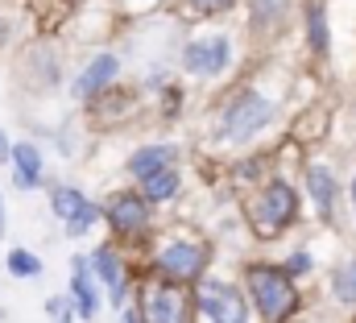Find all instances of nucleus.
I'll list each match as a JSON object with an SVG mask.
<instances>
[{
  "mask_svg": "<svg viewBox=\"0 0 356 323\" xmlns=\"http://www.w3.org/2000/svg\"><path fill=\"white\" fill-rule=\"evenodd\" d=\"M249 290H253V303L261 307V320L266 323H282L298 307L294 282L282 269H273V265H253L249 269Z\"/></svg>",
  "mask_w": 356,
  "mask_h": 323,
  "instance_id": "f257e3e1",
  "label": "nucleus"
},
{
  "mask_svg": "<svg viewBox=\"0 0 356 323\" xmlns=\"http://www.w3.org/2000/svg\"><path fill=\"white\" fill-rule=\"evenodd\" d=\"M269 116H273L269 100H261L257 91H245V95H236V100L224 108L220 129H224L228 141H245V137H253L261 125H269Z\"/></svg>",
  "mask_w": 356,
  "mask_h": 323,
  "instance_id": "f03ea898",
  "label": "nucleus"
},
{
  "mask_svg": "<svg viewBox=\"0 0 356 323\" xmlns=\"http://www.w3.org/2000/svg\"><path fill=\"white\" fill-rule=\"evenodd\" d=\"M294 191L286 187V182H273L266 187L261 195H257V203H253V228L261 233V237H277L290 220H294Z\"/></svg>",
  "mask_w": 356,
  "mask_h": 323,
  "instance_id": "7ed1b4c3",
  "label": "nucleus"
},
{
  "mask_svg": "<svg viewBox=\"0 0 356 323\" xmlns=\"http://www.w3.org/2000/svg\"><path fill=\"white\" fill-rule=\"evenodd\" d=\"M199 307L211 323H249L241 290H232L224 282H199Z\"/></svg>",
  "mask_w": 356,
  "mask_h": 323,
  "instance_id": "20e7f679",
  "label": "nucleus"
},
{
  "mask_svg": "<svg viewBox=\"0 0 356 323\" xmlns=\"http://www.w3.org/2000/svg\"><path fill=\"white\" fill-rule=\"evenodd\" d=\"M186 311L191 307L178 286H162V282L145 286V307H141L145 323H186Z\"/></svg>",
  "mask_w": 356,
  "mask_h": 323,
  "instance_id": "39448f33",
  "label": "nucleus"
},
{
  "mask_svg": "<svg viewBox=\"0 0 356 323\" xmlns=\"http://www.w3.org/2000/svg\"><path fill=\"white\" fill-rule=\"evenodd\" d=\"M50 203H54V216H58V220H67V233H71V237L88 233L91 224H95V216H99V207L88 203L75 187H58Z\"/></svg>",
  "mask_w": 356,
  "mask_h": 323,
  "instance_id": "423d86ee",
  "label": "nucleus"
},
{
  "mask_svg": "<svg viewBox=\"0 0 356 323\" xmlns=\"http://www.w3.org/2000/svg\"><path fill=\"white\" fill-rule=\"evenodd\" d=\"M203 244L195 241H175L162 249V257H158V269L166 274V278H175V282H186V278H195L199 269H203Z\"/></svg>",
  "mask_w": 356,
  "mask_h": 323,
  "instance_id": "0eeeda50",
  "label": "nucleus"
},
{
  "mask_svg": "<svg viewBox=\"0 0 356 323\" xmlns=\"http://www.w3.org/2000/svg\"><path fill=\"white\" fill-rule=\"evenodd\" d=\"M104 212H108V220L120 237H141L149 228V207H145L141 195H116Z\"/></svg>",
  "mask_w": 356,
  "mask_h": 323,
  "instance_id": "6e6552de",
  "label": "nucleus"
},
{
  "mask_svg": "<svg viewBox=\"0 0 356 323\" xmlns=\"http://www.w3.org/2000/svg\"><path fill=\"white\" fill-rule=\"evenodd\" d=\"M228 38H199V42H191L186 46V67L195 71V75H220L224 67H228Z\"/></svg>",
  "mask_w": 356,
  "mask_h": 323,
  "instance_id": "1a4fd4ad",
  "label": "nucleus"
},
{
  "mask_svg": "<svg viewBox=\"0 0 356 323\" xmlns=\"http://www.w3.org/2000/svg\"><path fill=\"white\" fill-rule=\"evenodd\" d=\"M71 299H75V311L83 315V320H91L95 315V307H99V299H95V286H91V261L88 257H75L71 261Z\"/></svg>",
  "mask_w": 356,
  "mask_h": 323,
  "instance_id": "9d476101",
  "label": "nucleus"
},
{
  "mask_svg": "<svg viewBox=\"0 0 356 323\" xmlns=\"http://www.w3.org/2000/svg\"><path fill=\"white\" fill-rule=\"evenodd\" d=\"M120 71V63L112 58V54H99V58H91L88 71L75 79V95H83V100H91L95 91H104L108 83H112V75Z\"/></svg>",
  "mask_w": 356,
  "mask_h": 323,
  "instance_id": "9b49d317",
  "label": "nucleus"
},
{
  "mask_svg": "<svg viewBox=\"0 0 356 323\" xmlns=\"http://www.w3.org/2000/svg\"><path fill=\"white\" fill-rule=\"evenodd\" d=\"M91 265H95V274H99V282L108 286V294H112V303H124V265H120V257H116L112 249H95V257H91Z\"/></svg>",
  "mask_w": 356,
  "mask_h": 323,
  "instance_id": "f8f14e48",
  "label": "nucleus"
},
{
  "mask_svg": "<svg viewBox=\"0 0 356 323\" xmlns=\"http://www.w3.org/2000/svg\"><path fill=\"white\" fill-rule=\"evenodd\" d=\"M8 162L17 166V187H38L42 182V154H38L33 141H17Z\"/></svg>",
  "mask_w": 356,
  "mask_h": 323,
  "instance_id": "ddd939ff",
  "label": "nucleus"
},
{
  "mask_svg": "<svg viewBox=\"0 0 356 323\" xmlns=\"http://www.w3.org/2000/svg\"><path fill=\"white\" fill-rule=\"evenodd\" d=\"M307 187H311V195L319 203V216L332 220V207H336V178H332V170L327 166H311L307 170Z\"/></svg>",
  "mask_w": 356,
  "mask_h": 323,
  "instance_id": "4468645a",
  "label": "nucleus"
},
{
  "mask_svg": "<svg viewBox=\"0 0 356 323\" xmlns=\"http://www.w3.org/2000/svg\"><path fill=\"white\" fill-rule=\"evenodd\" d=\"M162 166H175V150H170V145H149V150H137V154L129 158V174L145 178V174H154V170H162Z\"/></svg>",
  "mask_w": 356,
  "mask_h": 323,
  "instance_id": "2eb2a0df",
  "label": "nucleus"
},
{
  "mask_svg": "<svg viewBox=\"0 0 356 323\" xmlns=\"http://www.w3.org/2000/svg\"><path fill=\"white\" fill-rule=\"evenodd\" d=\"M141 199H170L178 191V170L175 166H162V170H154V174H145L141 178Z\"/></svg>",
  "mask_w": 356,
  "mask_h": 323,
  "instance_id": "dca6fc26",
  "label": "nucleus"
},
{
  "mask_svg": "<svg viewBox=\"0 0 356 323\" xmlns=\"http://www.w3.org/2000/svg\"><path fill=\"white\" fill-rule=\"evenodd\" d=\"M286 8H290V0H253V21L269 29V25H277L286 17Z\"/></svg>",
  "mask_w": 356,
  "mask_h": 323,
  "instance_id": "f3484780",
  "label": "nucleus"
},
{
  "mask_svg": "<svg viewBox=\"0 0 356 323\" xmlns=\"http://www.w3.org/2000/svg\"><path fill=\"white\" fill-rule=\"evenodd\" d=\"M8 274H17V278H38V274H42V261H38L33 253H25V249H13V253H8Z\"/></svg>",
  "mask_w": 356,
  "mask_h": 323,
  "instance_id": "a211bd4d",
  "label": "nucleus"
},
{
  "mask_svg": "<svg viewBox=\"0 0 356 323\" xmlns=\"http://www.w3.org/2000/svg\"><path fill=\"white\" fill-rule=\"evenodd\" d=\"M336 294H340L344 303H356V261L340 265V274H336Z\"/></svg>",
  "mask_w": 356,
  "mask_h": 323,
  "instance_id": "6ab92c4d",
  "label": "nucleus"
},
{
  "mask_svg": "<svg viewBox=\"0 0 356 323\" xmlns=\"http://www.w3.org/2000/svg\"><path fill=\"white\" fill-rule=\"evenodd\" d=\"M311 42H315V50H327V33H323V13H319V4H311Z\"/></svg>",
  "mask_w": 356,
  "mask_h": 323,
  "instance_id": "aec40b11",
  "label": "nucleus"
},
{
  "mask_svg": "<svg viewBox=\"0 0 356 323\" xmlns=\"http://www.w3.org/2000/svg\"><path fill=\"white\" fill-rule=\"evenodd\" d=\"M232 0H191V8L195 13H203V17H216V13H224Z\"/></svg>",
  "mask_w": 356,
  "mask_h": 323,
  "instance_id": "412c9836",
  "label": "nucleus"
},
{
  "mask_svg": "<svg viewBox=\"0 0 356 323\" xmlns=\"http://www.w3.org/2000/svg\"><path fill=\"white\" fill-rule=\"evenodd\" d=\"M46 307H50V315H54V320H58V323H67V320H71V311H67L71 303H67V299H50Z\"/></svg>",
  "mask_w": 356,
  "mask_h": 323,
  "instance_id": "4be33fe9",
  "label": "nucleus"
},
{
  "mask_svg": "<svg viewBox=\"0 0 356 323\" xmlns=\"http://www.w3.org/2000/svg\"><path fill=\"white\" fill-rule=\"evenodd\" d=\"M307 265H311V257H307V253H294V257H290V274H302Z\"/></svg>",
  "mask_w": 356,
  "mask_h": 323,
  "instance_id": "5701e85b",
  "label": "nucleus"
},
{
  "mask_svg": "<svg viewBox=\"0 0 356 323\" xmlns=\"http://www.w3.org/2000/svg\"><path fill=\"white\" fill-rule=\"evenodd\" d=\"M13 158V145H8V141H4V133H0V162H8Z\"/></svg>",
  "mask_w": 356,
  "mask_h": 323,
  "instance_id": "b1692460",
  "label": "nucleus"
},
{
  "mask_svg": "<svg viewBox=\"0 0 356 323\" xmlns=\"http://www.w3.org/2000/svg\"><path fill=\"white\" fill-rule=\"evenodd\" d=\"M120 323H141V320H137L133 311H124V315H120Z\"/></svg>",
  "mask_w": 356,
  "mask_h": 323,
  "instance_id": "393cba45",
  "label": "nucleus"
},
{
  "mask_svg": "<svg viewBox=\"0 0 356 323\" xmlns=\"http://www.w3.org/2000/svg\"><path fill=\"white\" fill-rule=\"evenodd\" d=\"M0 237H4V199H0Z\"/></svg>",
  "mask_w": 356,
  "mask_h": 323,
  "instance_id": "a878e982",
  "label": "nucleus"
},
{
  "mask_svg": "<svg viewBox=\"0 0 356 323\" xmlns=\"http://www.w3.org/2000/svg\"><path fill=\"white\" fill-rule=\"evenodd\" d=\"M353 199H356V182H353Z\"/></svg>",
  "mask_w": 356,
  "mask_h": 323,
  "instance_id": "bb28decb",
  "label": "nucleus"
}]
</instances>
